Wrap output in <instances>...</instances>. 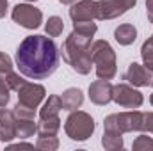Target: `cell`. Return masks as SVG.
Masks as SVG:
<instances>
[{
	"label": "cell",
	"instance_id": "cell-2",
	"mask_svg": "<svg viewBox=\"0 0 153 151\" xmlns=\"http://www.w3.org/2000/svg\"><path fill=\"white\" fill-rule=\"evenodd\" d=\"M91 39L93 38L82 36L73 30L61 46V53H62L64 62H68L80 75L91 73V68H93V57H91V50H89L93 44Z\"/></svg>",
	"mask_w": 153,
	"mask_h": 151
},
{
	"label": "cell",
	"instance_id": "cell-23",
	"mask_svg": "<svg viewBox=\"0 0 153 151\" xmlns=\"http://www.w3.org/2000/svg\"><path fill=\"white\" fill-rule=\"evenodd\" d=\"M141 55H143L144 68H146V70H150V71L153 73V44L150 43V41H144V43H143Z\"/></svg>",
	"mask_w": 153,
	"mask_h": 151
},
{
	"label": "cell",
	"instance_id": "cell-15",
	"mask_svg": "<svg viewBox=\"0 0 153 151\" xmlns=\"http://www.w3.org/2000/svg\"><path fill=\"white\" fill-rule=\"evenodd\" d=\"M59 130H61V119H59V115H53V117L39 119L36 133L39 137H52V135H57Z\"/></svg>",
	"mask_w": 153,
	"mask_h": 151
},
{
	"label": "cell",
	"instance_id": "cell-7",
	"mask_svg": "<svg viewBox=\"0 0 153 151\" xmlns=\"http://www.w3.org/2000/svg\"><path fill=\"white\" fill-rule=\"evenodd\" d=\"M112 101L123 109H139L144 101L143 94L128 84H117L112 89Z\"/></svg>",
	"mask_w": 153,
	"mask_h": 151
},
{
	"label": "cell",
	"instance_id": "cell-4",
	"mask_svg": "<svg viewBox=\"0 0 153 151\" xmlns=\"http://www.w3.org/2000/svg\"><path fill=\"white\" fill-rule=\"evenodd\" d=\"M64 132L71 141H87L94 132V119L87 112L71 110L64 123Z\"/></svg>",
	"mask_w": 153,
	"mask_h": 151
},
{
	"label": "cell",
	"instance_id": "cell-30",
	"mask_svg": "<svg viewBox=\"0 0 153 151\" xmlns=\"http://www.w3.org/2000/svg\"><path fill=\"white\" fill-rule=\"evenodd\" d=\"M146 13H148V20L153 23V0H146Z\"/></svg>",
	"mask_w": 153,
	"mask_h": 151
},
{
	"label": "cell",
	"instance_id": "cell-18",
	"mask_svg": "<svg viewBox=\"0 0 153 151\" xmlns=\"http://www.w3.org/2000/svg\"><path fill=\"white\" fill-rule=\"evenodd\" d=\"M123 133L119 130H105L103 132V139H102V144L105 150H111V151H116V150H121L123 148Z\"/></svg>",
	"mask_w": 153,
	"mask_h": 151
},
{
	"label": "cell",
	"instance_id": "cell-13",
	"mask_svg": "<svg viewBox=\"0 0 153 151\" xmlns=\"http://www.w3.org/2000/svg\"><path fill=\"white\" fill-rule=\"evenodd\" d=\"M16 137V117L13 110L0 109V141L9 142Z\"/></svg>",
	"mask_w": 153,
	"mask_h": 151
},
{
	"label": "cell",
	"instance_id": "cell-8",
	"mask_svg": "<svg viewBox=\"0 0 153 151\" xmlns=\"http://www.w3.org/2000/svg\"><path fill=\"white\" fill-rule=\"evenodd\" d=\"M46 91L43 85L39 84H32V82H25L20 89H18V103L23 107H29L32 110H36L39 103L45 100Z\"/></svg>",
	"mask_w": 153,
	"mask_h": 151
},
{
	"label": "cell",
	"instance_id": "cell-16",
	"mask_svg": "<svg viewBox=\"0 0 153 151\" xmlns=\"http://www.w3.org/2000/svg\"><path fill=\"white\" fill-rule=\"evenodd\" d=\"M114 38L121 46H128L137 39V29L132 23H123L114 30Z\"/></svg>",
	"mask_w": 153,
	"mask_h": 151
},
{
	"label": "cell",
	"instance_id": "cell-5",
	"mask_svg": "<svg viewBox=\"0 0 153 151\" xmlns=\"http://www.w3.org/2000/svg\"><path fill=\"white\" fill-rule=\"evenodd\" d=\"M11 18L18 25H22V27H25L29 30L38 29L43 23V13L38 7L30 5V4H18V5H14L13 11H11Z\"/></svg>",
	"mask_w": 153,
	"mask_h": 151
},
{
	"label": "cell",
	"instance_id": "cell-37",
	"mask_svg": "<svg viewBox=\"0 0 153 151\" xmlns=\"http://www.w3.org/2000/svg\"><path fill=\"white\" fill-rule=\"evenodd\" d=\"M152 85H153V78H152Z\"/></svg>",
	"mask_w": 153,
	"mask_h": 151
},
{
	"label": "cell",
	"instance_id": "cell-32",
	"mask_svg": "<svg viewBox=\"0 0 153 151\" xmlns=\"http://www.w3.org/2000/svg\"><path fill=\"white\" fill-rule=\"evenodd\" d=\"M9 148H11V150H20V148H27V150H32L34 146H32V144H22V142H20V144H13V146H9Z\"/></svg>",
	"mask_w": 153,
	"mask_h": 151
},
{
	"label": "cell",
	"instance_id": "cell-24",
	"mask_svg": "<svg viewBox=\"0 0 153 151\" xmlns=\"http://www.w3.org/2000/svg\"><path fill=\"white\" fill-rule=\"evenodd\" d=\"M36 148L38 150H46V151H53L59 148V139L55 135L52 137H39L38 142H36Z\"/></svg>",
	"mask_w": 153,
	"mask_h": 151
},
{
	"label": "cell",
	"instance_id": "cell-14",
	"mask_svg": "<svg viewBox=\"0 0 153 151\" xmlns=\"http://www.w3.org/2000/svg\"><path fill=\"white\" fill-rule=\"evenodd\" d=\"M61 103H62V109H64V110H70V112H71V110H76V109L84 103V94H82L80 89L70 87V89H66V91L62 93Z\"/></svg>",
	"mask_w": 153,
	"mask_h": 151
},
{
	"label": "cell",
	"instance_id": "cell-10",
	"mask_svg": "<svg viewBox=\"0 0 153 151\" xmlns=\"http://www.w3.org/2000/svg\"><path fill=\"white\" fill-rule=\"evenodd\" d=\"M143 117L144 114L139 112V110H128V112H121L116 114V121H117V126L123 133H128V132H143Z\"/></svg>",
	"mask_w": 153,
	"mask_h": 151
},
{
	"label": "cell",
	"instance_id": "cell-26",
	"mask_svg": "<svg viewBox=\"0 0 153 151\" xmlns=\"http://www.w3.org/2000/svg\"><path fill=\"white\" fill-rule=\"evenodd\" d=\"M9 85H7V82H5V73H0V109L2 107H5L7 103H9Z\"/></svg>",
	"mask_w": 153,
	"mask_h": 151
},
{
	"label": "cell",
	"instance_id": "cell-34",
	"mask_svg": "<svg viewBox=\"0 0 153 151\" xmlns=\"http://www.w3.org/2000/svg\"><path fill=\"white\" fill-rule=\"evenodd\" d=\"M150 103H152V105H153V94H152V96H150Z\"/></svg>",
	"mask_w": 153,
	"mask_h": 151
},
{
	"label": "cell",
	"instance_id": "cell-35",
	"mask_svg": "<svg viewBox=\"0 0 153 151\" xmlns=\"http://www.w3.org/2000/svg\"><path fill=\"white\" fill-rule=\"evenodd\" d=\"M148 41H150V43H152V44H153V36H152V38H150V39H148Z\"/></svg>",
	"mask_w": 153,
	"mask_h": 151
},
{
	"label": "cell",
	"instance_id": "cell-25",
	"mask_svg": "<svg viewBox=\"0 0 153 151\" xmlns=\"http://www.w3.org/2000/svg\"><path fill=\"white\" fill-rule=\"evenodd\" d=\"M5 82H7V85H9L11 91H18L27 80H23L22 76L18 75V73H14V71H9V73H5Z\"/></svg>",
	"mask_w": 153,
	"mask_h": 151
},
{
	"label": "cell",
	"instance_id": "cell-11",
	"mask_svg": "<svg viewBox=\"0 0 153 151\" xmlns=\"http://www.w3.org/2000/svg\"><path fill=\"white\" fill-rule=\"evenodd\" d=\"M70 18L73 21H91L96 20V0H78L71 4Z\"/></svg>",
	"mask_w": 153,
	"mask_h": 151
},
{
	"label": "cell",
	"instance_id": "cell-21",
	"mask_svg": "<svg viewBox=\"0 0 153 151\" xmlns=\"http://www.w3.org/2000/svg\"><path fill=\"white\" fill-rule=\"evenodd\" d=\"M73 30L78 32V34H82V36L93 38V36L96 34L98 27H96L94 20H91V21H73Z\"/></svg>",
	"mask_w": 153,
	"mask_h": 151
},
{
	"label": "cell",
	"instance_id": "cell-3",
	"mask_svg": "<svg viewBox=\"0 0 153 151\" xmlns=\"http://www.w3.org/2000/svg\"><path fill=\"white\" fill-rule=\"evenodd\" d=\"M91 57H93V66H96V75L102 80H112L117 73V66H116V52L112 46L103 41L98 39L91 44Z\"/></svg>",
	"mask_w": 153,
	"mask_h": 151
},
{
	"label": "cell",
	"instance_id": "cell-27",
	"mask_svg": "<svg viewBox=\"0 0 153 151\" xmlns=\"http://www.w3.org/2000/svg\"><path fill=\"white\" fill-rule=\"evenodd\" d=\"M13 114H14L18 119H34L36 110H32V109H29V107H23V105H20V103H16V107L13 109Z\"/></svg>",
	"mask_w": 153,
	"mask_h": 151
},
{
	"label": "cell",
	"instance_id": "cell-12",
	"mask_svg": "<svg viewBox=\"0 0 153 151\" xmlns=\"http://www.w3.org/2000/svg\"><path fill=\"white\" fill-rule=\"evenodd\" d=\"M128 84H132L134 87H148L152 85V71L146 70L144 66L137 64V62H132L126 70V73L123 76Z\"/></svg>",
	"mask_w": 153,
	"mask_h": 151
},
{
	"label": "cell",
	"instance_id": "cell-29",
	"mask_svg": "<svg viewBox=\"0 0 153 151\" xmlns=\"http://www.w3.org/2000/svg\"><path fill=\"white\" fill-rule=\"evenodd\" d=\"M143 132L153 133V112L144 114V117H143Z\"/></svg>",
	"mask_w": 153,
	"mask_h": 151
},
{
	"label": "cell",
	"instance_id": "cell-31",
	"mask_svg": "<svg viewBox=\"0 0 153 151\" xmlns=\"http://www.w3.org/2000/svg\"><path fill=\"white\" fill-rule=\"evenodd\" d=\"M7 0H0V18H4L5 16V13H7Z\"/></svg>",
	"mask_w": 153,
	"mask_h": 151
},
{
	"label": "cell",
	"instance_id": "cell-33",
	"mask_svg": "<svg viewBox=\"0 0 153 151\" xmlns=\"http://www.w3.org/2000/svg\"><path fill=\"white\" fill-rule=\"evenodd\" d=\"M61 4H64V5H71V4H75V2H78V0H59Z\"/></svg>",
	"mask_w": 153,
	"mask_h": 151
},
{
	"label": "cell",
	"instance_id": "cell-9",
	"mask_svg": "<svg viewBox=\"0 0 153 151\" xmlns=\"http://www.w3.org/2000/svg\"><path fill=\"white\" fill-rule=\"evenodd\" d=\"M112 89L114 85L109 80H96L89 85V100L94 105H107L112 101Z\"/></svg>",
	"mask_w": 153,
	"mask_h": 151
},
{
	"label": "cell",
	"instance_id": "cell-36",
	"mask_svg": "<svg viewBox=\"0 0 153 151\" xmlns=\"http://www.w3.org/2000/svg\"><path fill=\"white\" fill-rule=\"evenodd\" d=\"M27 2H38V0H27Z\"/></svg>",
	"mask_w": 153,
	"mask_h": 151
},
{
	"label": "cell",
	"instance_id": "cell-19",
	"mask_svg": "<svg viewBox=\"0 0 153 151\" xmlns=\"http://www.w3.org/2000/svg\"><path fill=\"white\" fill-rule=\"evenodd\" d=\"M36 130H38V124L34 123V119H18L16 117V137L18 139H29L36 133Z\"/></svg>",
	"mask_w": 153,
	"mask_h": 151
},
{
	"label": "cell",
	"instance_id": "cell-1",
	"mask_svg": "<svg viewBox=\"0 0 153 151\" xmlns=\"http://www.w3.org/2000/svg\"><path fill=\"white\" fill-rule=\"evenodd\" d=\"M16 66L27 78H48L59 68V48L52 38L39 34L29 36L16 50Z\"/></svg>",
	"mask_w": 153,
	"mask_h": 151
},
{
	"label": "cell",
	"instance_id": "cell-28",
	"mask_svg": "<svg viewBox=\"0 0 153 151\" xmlns=\"http://www.w3.org/2000/svg\"><path fill=\"white\" fill-rule=\"evenodd\" d=\"M13 71V61L7 53L0 52V73H9Z\"/></svg>",
	"mask_w": 153,
	"mask_h": 151
},
{
	"label": "cell",
	"instance_id": "cell-6",
	"mask_svg": "<svg viewBox=\"0 0 153 151\" xmlns=\"http://www.w3.org/2000/svg\"><path fill=\"white\" fill-rule=\"evenodd\" d=\"M137 0H98L96 2V20H114L132 9Z\"/></svg>",
	"mask_w": 153,
	"mask_h": 151
},
{
	"label": "cell",
	"instance_id": "cell-20",
	"mask_svg": "<svg viewBox=\"0 0 153 151\" xmlns=\"http://www.w3.org/2000/svg\"><path fill=\"white\" fill-rule=\"evenodd\" d=\"M45 30H46V34H48L50 38L61 36L62 30H64V21H62V18H59V16H50L48 21L45 23Z\"/></svg>",
	"mask_w": 153,
	"mask_h": 151
},
{
	"label": "cell",
	"instance_id": "cell-17",
	"mask_svg": "<svg viewBox=\"0 0 153 151\" xmlns=\"http://www.w3.org/2000/svg\"><path fill=\"white\" fill-rule=\"evenodd\" d=\"M62 109V103H61V96H48V100L43 103V107L39 109V119H46V117H53V115H59V110Z\"/></svg>",
	"mask_w": 153,
	"mask_h": 151
},
{
	"label": "cell",
	"instance_id": "cell-22",
	"mask_svg": "<svg viewBox=\"0 0 153 151\" xmlns=\"http://www.w3.org/2000/svg\"><path fill=\"white\" fill-rule=\"evenodd\" d=\"M132 150L134 151H153V137H148L146 133L139 135V137L134 141Z\"/></svg>",
	"mask_w": 153,
	"mask_h": 151
}]
</instances>
